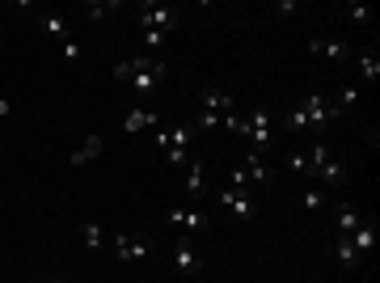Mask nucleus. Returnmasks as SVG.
I'll list each match as a JSON object with an SVG mask.
<instances>
[{
	"label": "nucleus",
	"instance_id": "9d476101",
	"mask_svg": "<svg viewBox=\"0 0 380 283\" xmlns=\"http://www.w3.org/2000/svg\"><path fill=\"white\" fill-rule=\"evenodd\" d=\"M169 224L182 228V237H194V233H203V228H207V216L194 212V208H173V212H169Z\"/></svg>",
	"mask_w": 380,
	"mask_h": 283
},
{
	"label": "nucleus",
	"instance_id": "412c9836",
	"mask_svg": "<svg viewBox=\"0 0 380 283\" xmlns=\"http://www.w3.org/2000/svg\"><path fill=\"white\" fill-rule=\"evenodd\" d=\"M334 258H338L346 271H355V262H359V249L351 245V237H338V249H334Z\"/></svg>",
	"mask_w": 380,
	"mask_h": 283
},
{
	"label": "nucleus",
	"instance_id": "6e6552de",
	"mask_svg": "<svg viewBox=\"0 0 380 283\" xmlns=\"http://www.w3.org/2000/svg\"><path fill=\"white\" fill-rule=\"evenodd\" d=\"M304 51H309V56H325V60H334V64L351 60V47L342 38H309V42H304Z\"/></svg>",
	"mask_w": 380,
	"mask_h": 283
},
{
	"label": "nucleus",
	"instance_id": "f8f14e48",
	"mask_svg": "<svg viewBox=\"0 0 380 283\" xmlns=\"http://www.w3.org/2000/svg\"><path fill=\"white\" fill-rule=\"evenodd\" d=\"M157 123H161V114H157V110H148V106H136L131 114L123 119V132H127V136H140V132H148V127H157Z\"/></svg>",
	"mask_w": 380,
	"mask_h": 283
},
{
	"label": "nucleus",
	"instance_id": "423d86ee",
	"mask_svg": "<svg viewBox=\"0 0 380 283\" xmlns=\"http://www.w3.org/2000/svg\"><path fill=\"white\" fill-rule=\"evenodd\" d=\"M173 271L177 275H199L203 271V258H199V249L190 245V237H177V245H173Z\"/></svg>",
	"mask_w": 380,
	"mask_h": 283
},
{
	"label": "nucleus",
	"instance_id": "9b49d317",
	"mask_svg": "<svg viewBox=\"0 0 380 283\" xmlns=\"http://www.w3.org/2000/svg\"><path fill=\"white\" fill-rule=\"evenodd\" d=\"M241 173H245V182L249 186H266L270 182V169H266V161H262V152H245V161H241Z\"/></svg>",
	"mask_w": 380,
	"mask_h": 283
},
{
	"label": "nucleus",
	"instance_id": "dca6fc26",
	"mask_svg": "<svg viewBox=\"0 0 380 283\" xmlns=\"http://www.w3.org/2000/svg\"><path fill=\"white\" fill-rule=\"evenodd\" d=\"M93 157H101V136H85V144L68 157V165H72V169H81V165H89Z\"/></svg>",
	"mask_w": 380,
	"mask_h": 283
},
{
	"label": "nucleus",
	"instance_id": "20e7f679",
	"mask_svg": "<svg viewBox=\"0 0 380 283\" xmlns=\"http://www.w3.org/2000/svg\"><path fill=\"white\" fill-rule=\"evenodd\" d=\"M241 136L253 144V152H262L270 144V110H249V119H241Z\"/></svg>",
	"mask_w": 380,
	"mask_h": 283
},
{
	"label": "nucleus",
	"instance_id": "6ab92c4d",
	"mask_svg": "<svg viewBox=\"0 0 380 283\" xmlns=\"http://www.w3.org/2000/svg\"><path fill=\"white\" fill-rule=\"evenodd\" d=\"M42 25H47V34H51V38H55L60 47L68 42V21H64L60 13H42Z\"/></svg>",
	"mask_w": 380,
	"mask_h": 283
},
{
	"label": "nucleus",
	"instance_id": "a211bd4d",
	"mask_svg": "<svg viewBox=\"0 0 380 283\" xmlns=\"http://www.w3.org/2000/svg\"><path fill=\"white\" fill-rule=\"evenodd\" d=\"M317 177H321L325 186H334V182H346V165H342V161H334V157H329V161H325V165L317 169Z\"/></svg>",
	"mask_w": 380,
	"mask_h": 283
},
{
	"label": "nucleus",
	"instance_id": "39448f33",
	"mask_svg": "<svg viewBox=\"0 0 380 283\" xmlns=\"http://www.w3.org/2000/svg\"><path fill=\"white\" fill-rule=\"evenodd\" d=\"M148 254H152V241H148L144 233H136V237H131V233H118V237H114V258H118V262H144Z\"/></svg>",
	"mask_w": 380,
	"mask_h": 283
},
{
	"label": "nucleus",
	"instance_id": "a878e982",
	"mask_svg": "<svg viewBox=\"0 0 380 283\" xmlns=\"http://www.w3.org/2000/svg\"><path fill=\"white\" fill-rule=\"evenodd\" d=\"M334 101H338V106H342V114H346V110H351V106H355V101H359V89H355V85H342V89H338V97H334Z\"/></svg>",
	"mask_w": 380,
	"mask_h": 283
},
{
	"label": "nucleus",
	"instance_id": "0eeeda50",
	"mask_svg": "<svg viewBox=\"0 0 380 283\" xmlns=\"http://www.w3.org/2000/svg\"><path fill=\"white\" fill-rule=\"evenodd\" d=\"M220 199H224V208L233 212L237 220H253V212H258V208H253V195H249V186H228Z\"/></svg>",
	"mask_w": 380,
	"mask_h": 283
},
{
	"label": "nucleus",
	"instance_id": "7ed1b4c3",
	"mask_svg": "<svg viewBox=\"0 0 380 283\" xmlns=\"http://www.w3.org/2000/svg\"><path fill=\"white\" fill-rule=\"evenodd\" d=\"M177 21H182V13H177L173 5H152V0H140V5H136V25H140V30L169 34Z\"/></svg>",
	"mask_w": 380,
	"mask_h": 283
},
{
	"label": "nucleus",
	"instance_id": "cd10ccee",
	"mask_svg": "<svg viewBox=\"0 0 380 283\" xmlns=\"http://www.w3.org/2000/svg\"><path fill=\"white\" fill-rule=\"evenodd\" d=\"M110 9H118V5H97V0H89V5H85V13H89L93 21H97V17H106Z\"/></svg>",
	"mask_w": 380,
	"mask_h": 283
},
{
	"label": "nucleus",
	"instance_id": "7c9ffc66",
	"mask_svg": "<svg viewBox=\"0 0 380 283\" xmlns=\"http://www.w3.org/2000/svg\"><path fill=\"white\" fill-rule=\"evenodd\" d=\"M140 34H144V42H148V47H161V42L169 38V34H161V30H140Z\"/></svg>",
	"mask_w": 380,
	"mask_h": 283
},
{
	"label": "nucleus",
	"instance_id": "393cba45",
	"mask_svg": "<svg viewBox=\"0 0 380 283\" xmlns=\"http://www.w3.org/2000/svg\"><path fill=\"white\" fill-rule=\"evenodd\" d=\"M127 81H131L140 93H152V89H157V81H161V76H152V72H136V76H127Z\"/></svg>",
	"mask_w": 380,
	"mask_h": 283
},
{
	"label": "nucleus",
	"instance_id": "f3484780",
	"mask_svg": "<svg viewBox=\"0 0 380 283\" xmlns=\"http://www.w3.org/2000/svg\"><path fill=\"white\" fill-rule=\"evenodd\" d=\"M351 245L359 249V254L376 245V220H372V216H364V220H359V228H355V233H351Z\"/></svg>",
	"mask_w": 380,
	"mask_h": 283
},
{
	"label": "nucleus",
	"instance_id": "c85d7f7f",
	"mask_svg": "<svg viewBox=\"0 0 380 283\" xmlns=\"http://www.w3.org/2000/svg\"><path fill=\"white\" fill-rule=\"evenodd\" d=\"M220 127H224V132H233V136H241V119H237V114H224Z\"/></svg>",
	"mask_w": 380,
	"mask_h": 283
},
{
	"label": "nucleus",
	"instance_id": "2eb2a0df",
	"mask_svg": "<svg viewBox=\"0 0 380 283\" xmlns=\"http://www.w3.org/2000/svg\"><path fill=\"white\" fill-rule=\"evenodd\" d=\"M334 216H338V237H351L355 228H359V220H364V212L355 208V203H338Z\"/></svg>",
	"mask_w": 380,
	"mask_h": 283
},
{
	"label": "nucleus",
	"instance_id": "473e14b6",
	"mask_svg": "<svg viewBox=\"0 0 380 283\" xmlns=\"http://www.w3.org/2000/svg\"><path fill=\"white\" fill-rule=\"evenodd\" d=\"M5 114H13V106H9V97H0V119Z\"/></svg>",
	"mask_w": 380,
	"mask_h": 283
},
{
	"label": "nucleus",
	"instance_id": "2f4dec72",
	"mask_svg": "<svg viewBox=\"0 0 380 283\" xmlns=\"http://www.w3.org/2000/svg\"><path fill=\"white\" fill-rule=\"evenodd\" d=\"M199 123H203V127H207V132H212V127H220V114H212V110H203V114H199Z\"/></svg>",
	"mask_w": 380,
	"mask_h": 283
},
{
	"label": "nucleus",
	"instance_id": "5701e85b",
	"mask_svg": "<svg viewBox=\"0 0 380 283\" xmlns=\"http://www.w3.org/2000/svg\"><path fill=\"white\" fill-rule=\"evenodd\" d=\"M338 13H342L346 21H355V25H368V21H372V9H368V5H342Z\"/></svg>",
	"mask_w": 380,
	"mask_h": 283
},
{
	"label": "nucleus",
	"instance_id": "f03ea898",
	"mask_svg": "<svg viewBox=\"0 0 380 283\" xmlns=\"http://www.w3.org/2000/svg\"><path fill=\"white\" fill-rule=\"evenodd\" d=\"M152 136H157V148L165 152L169 165H186V161H190V152H186L190 140H194V127H190V123H177L173 132H161V127H157Z\"/></svg>",
	"mask_w": 380,
	"mask_h": 283
},
{
	"label": "nucleus",
	"instance_id": "b1692460",
	"mask_svg": "<svg viewBox=\"0 0 380 283\" xmlns=\"http://www.w3.org/2000/svg\"><path fill=\"white\" fill-rule=\"evenodd\" d=\"M321 208H325V190L309 186V190H304V212H321Z\"/></svg>",
	"mask_w": 380,
	"mask_h": 283
},
{
	"label": "nucleus",
	"instance_id": "4468645a",
	"mask_svg": "<svg viewBox=\"0 0 380 283\" xmlns=\"http://www.w3.org/2000/svg\"><path fill=\"white\" fill-rule=\"evenodd\" d=\"M203 190H207V169H203V161H186V195L203 199Z\"/></svg>",
	"mask_w": 380,
	"mask_h": 283
},
{
	"label": "nucleus",
	"instance_id": "c756f323",
	"mask_svg": "<svg viewBox=\"0 0 380 283\" xmlns=\"http://www.w3.org/2000/svg\"><path fill=\"white\" fill-rule=\"evenodd\" d=\"M60 51H64V60H68V64H76V60H81V47H76L72 38H68V42H64Z\"/></svg>",
	"mask_w": 380,
	"mask_h": 283
},
{
	"label": "nucleus",
	"instance_id": "ddd939ff",
	"mask_svg": "<svg viewBox=\"0 0 380 283\" xmlns=\"http://www.w3.org/2000/svg\"><path fill=\"white\" fill-rule=\"evenodd\" d=\"M203 110H212V114H237V101L228 97L224 89H203Z\"/></svg>",
	"mask_w": 380,
	"mask_h": 283
},
{
	"label": "nucleus",
	"instance_id": "f257e3e1",
	"mask_svg": "<svg viewBox=\"0 0 380 283\" xmlns=\"http://www.w3.org/2000/svg\"><path fill=\"white\" fill-rule=\"evenodd\" d=\"M342 119V106L334 97H325V93H309L300 101V106L288 114V132H325L329 123H338Z\"/></svg>",
	"mask_w": 380,
	"mask_h": 283
},
{
	"label": "nucleus",
	"instance_id": "4be33fe9",
	"mask_svg": "<svg viewBox=\"0 0 380 283\" xmlns=\"http://www.w3.org/2000/svg\"><path fill=\"white\" fill-rule=\"evenodd\" d=\"M359 72H364V81H380V56L376 51H364L359 56Z\"/></svg>",
	"mask_w": 380,
	"mask_h": 283
},
{
	"label": "nucleus",
	"instance_id": "72a5a7b5",
	"mask_svg": "<svg viewBox=\"0 0 380 283\" xmlns=\"http://www.w3.org/2000/svg\"><path fill=\"white\" fill-rule=\"evenodd\" d=\"M47 283H60V279H47Z\"/></svg>",
	"mask_w": 380,
	"mask_h": 283
},
{
	"label": "nucleus",
	"instance_id": "bb28decb",
	"mask_svg": "<svg viewBox=\"0 0 380 283\" xmlns=\"http://www.w3.org/2000/svg\"><path fill=\"white\" fill-rule=\"evenodd\" d=\"M296 9H300V0H275V5H270V13H275V17H292Z\"/></svg>",
	"mask_w": 380,
	"mask_h": 283
},
{
	"label": "nucleus",
	"instance_id": "1a4fd4ad",
	"mask_svg": "<svg viewBox=\"0 0 380 283\" xmlns=\"http://www.w3.org/2000/svg\"><path fill=\"white\" fill-rule=\"evenodd\" d=\"M136 72H152V76H169V64H161V60H144V56H136V60H123V64H114V76H136Z\"/></svg>",
	"mask_w": 380,
	"mask_h": 283
},
{
	"label": "nucleus",
	"instance_id": "aec40b11",
	"mask_svg": "<svg viewBox=\"0 0 380 283\" xmlns=\"http://www.w3.org/2000/svg\"><path fill=\"white\" fill-rule=\"evenodd\" d=\"M76 233H81V241H85L89 249H101V241H106V233H101V224H93V220H85L81 228H76Z\"/></svg>",
	"mask_w": 380,
	"mask_h": 283
}]
</instances>
